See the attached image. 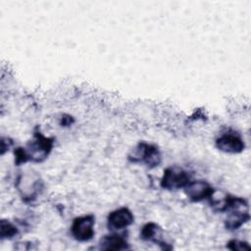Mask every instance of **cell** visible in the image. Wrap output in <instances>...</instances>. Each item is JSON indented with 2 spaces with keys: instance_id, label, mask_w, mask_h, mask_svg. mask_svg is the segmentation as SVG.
<instances>
[{
  "instance_id": "1",
  "label": "cell",
  "mask_w": 251,
  "mask_h": 251,
  "mask_svg": "<svg viewBox=\"0 0 251 251\" xmlns=\"http://www.w3.org/2000/svg\"><path fill=\"white\" fill-rule=\"evenodd\" d=\"M226 212H228V216L226 219L225 226L226 229L235 230L242 225L249 221V206L245 199L240 197L231 196L228 208Z\"/></svg>"
},
{
  "instance_id": "2",
  "label": "cell",
  "mask_w": 251,
  "mask_h": 251,
  "mask_svg": "<svg viewBox=\"0 0 251 251\" xmlns=\"http://www.w3.org/2000/svg\"><path fill=\"white\" fill-rule=\"evenodd\" d=\"M128 160L132 163H142L148 168L153 169L160 165L162 156L157 146L146 142H140L130 152Z\"/></svg>"
},
{
  "instance_id": "3",
  "label": "cell",
  "mask_w": 251,
  "mask_h": 251,
  "mask_svg": "<svg viewBox=\"0 0 251 251\" xmlns=\"http://www.w3.org/2000/svg\"><path fill=\"white\" fill-rule=\"evenodd\" d=\"M53 144L54 138L46 137L40 131H34L32 140H30L26 148H25L28 160L37 163L44 161L51 152Z\"/></svg>"
},
{
  "instance_id": "4",
  "label": "cell",
  "mask_w": 251,
  "mask_h": 251,
  "mask_svg": "<svg viewBox=\"0 0 251 251\" xmlns=\"http://www.w3.org/2000/svg\"><path fill=\"white\" fill-rule=\"evenodd\" d=\"M190 181V176L186 171L177 166L169 167L164 171L161 178V186L167 190L184 188Z\"/></svg>"
},
{
  "instance_id": "5",
  "label": "cell",
  "mask_w": 251,
  "mask_h": 251,
  "mask_svg": "<svg viewBox=\"0 0 251 251\" xmlns=\"http://www.w3.org/2000/svg\"><path fill=\"white\" fill-rule=\"evenodd\" d=\"M95 217L93 215H84L74 220L71 226V233L73 237L80 242L89 241L92 239L95 231Z\"/></svg>"
},
{
  "instance_id": "6",
  "label": "cell",
  "mask_w": 251,
  "mask_h": 251,
  "mask_svg": "<svg viewBox=\"0 0 251 251\" xmlns=\"http://www.w3.org/2000/svg\"><path fill=\"white\" fill-rule=\"evenodd\" d=\"M17 187L25 201H32L41 189V180L34 178L30 174L23 175L18 178Z\"/></svg>"
},
{
  "instance_id": "7",
  "label": "cell",
  "mask_w": 251,
  "mask_h": 251,
  "mask_svg": "<svg viewBox=\"0 0 251 251\" xmlns=\"http://www.w3.org/2000/svg\"><path fill=\"white\" fill-rule=\"evenodd\" d=\"M134 222V216L128 208L122 207L112 211L107 218V225L111 230H121Z\"/></svg>"
},
{
  "instance_id": "8",
  "label": "cell",
  "mask_w": 251,
  "mask_h": 251,
  "mask_svg": "<svg viewBox=\"0 0 251 251\" xmlns=\"http://www.w3.org/2000/svg\"><path fill=\"white\" fill-rule=\"evenodd\" d=\"M183 189L190 201L199 202L208 199L214 188L205 180H190Z\"/></svg>"
},
{
  "instance_id": "9",
  "label": "cell",
  "mask_w": 251,
  "mask_h": 251,
  "mask_svg": "<svg viewBox=\"0 0 251 251\" xmlns=\"http://www.w3.org/2000/svg\"><path fill=\"white\" fill-rule=\"evenodd\" d=\"M216 147L225 153L237 154L244 150V142L237 135L233 133H225L216 140Z\"/></svg>"
},
{
  "instance_id": "10",
  "label": "cell",
  "mask_w": 251,
  "mask_h": 251,
  "mask_svg": "<svg viewBox=\"0 0 251 251\" xmlns=\"http://www.w3.org/2000/svg\"><path fill=\"white\" fill-rule=\"evenodd\" d=\"M140 237L145 241H152L160 245L162 249H171L167 246V243L163 240L162 229L155 223H147L144 225L140 230Z\"/></svg>"
},
{
  "instance_id": "11",
  "label": "cell",
  "mask_w": 251,
  "mask_h": 251,
  "mask_svg": "<svg viewBox=\"0 0 251 251\" xmlns=\"http://www.w3.org/2000/svg\"><path fill=\"white\" fill-rule=\"evenodd\" d=\"M99 247L102 250H125L128 248V244L123 234L111 233L101 238Z\"/></svg>"
},
{
  "instance_id": "12",
  "label": "cell",
  "mask_w": 251,
  "mask_h": 251,
  "mask_svg": "<svg viewBox=\"0 0 251 251\" xmlns=\"http://www.w3.org/2000/svg\"><path fill=\"white\" fill-rule=\"evenodd\" d=\"M231 196L222 190H217L213 189L211 195L209 196L208 200L210 202L211 207L217 211V212H226L228 208L229 201H230Z\"/></svg>"
},
{
  "instance_id": "13",
  "label": "cell",
  "mask_w": 251,
  "mask_h": 251,
  "mask_svg": "<svg viewBox=\"0 0 251 251\" xmlns=\"http://www.w3.org/2000/svg\"><path fill=\"white\" fill-rule=\"evenodd\" d=\"M19 232L16 226H14L9 221L3 219L0 222V236L2 239H11Z\"/></svg>"
},
{
  "instance_id": "14",
  "label": "cell",
  "mask_w": 251,
  "mask_h": 251,
  "mask_svg": "<svg viewBox=\"0 0 251 251\" xmlns=\"http://www.w3.org/2000/svg\"><path fill=\"white\" fill-rule=\"evenodd\" d=\"M226 247L232 251H244V250H250V246L245 241H240L237 239L229 240Z\"/></svg>"
},
{
  "instance_id": "15",
  "label": "cell",
  "mask_w": 251,
  "mask_h": 251,
  "mask_svg": "<svg viewBox=\"0 0 251 251\" xmlns=\"http://www.w3.org/2000/svg\"><path fill=\"white\" fill-rule=\"evenodd\" d=\"M15 156H16L15 163L17 166L28 161V157L25 148H17L15 150Z\"/></svg>"
}]
</instances>
